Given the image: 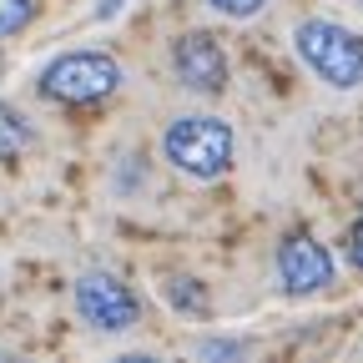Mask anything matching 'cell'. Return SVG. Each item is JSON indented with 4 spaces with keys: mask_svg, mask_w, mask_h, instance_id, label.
<instances>
[{
    "mask_svg": "<svg viewBox=\"0 0 363 363\" xmlns=\"http://www.w3.org/2000/svg\"><path fill=\"white\" fill-rule=\"evenodd\" d=\"M162 152L177 172H187L197 182H212L233 167V126L217 116H182L167 126Z\"/></svg>",
    "mask_w": 363,
    "mask_h": 363,
    "instance_id": "obj_1",
    "label": "cell"
},
{
    "mask_svg": "<svg viewBox=\"0 0 363 363\" xmlns=\"http://www.w3.org/2000/svg\"><path fill=\"white\" fill-rule=\"evenodd\" d=\"M298 56L303 66L318 76V81H328L333 91H353L363 81V40L348 30V26H333V21H303L298 35Z\"/></svg>",
    "mask_w": 363,
    "mask_h": 363,
    "instance_id": "obj_2",
    "label": "cell"
},
{
    "mask_svg": "<svg viewBox=\"0 0 363 363\" xmlns=\"http://www.w3.org/2000/svg\"><path fill=\"white\" fill-rule=\"evenodd\" d=\"M116 86H121V66L106 51H71L40 71V91L66 106H91V101L111 96Z\"/></svg>",
    "mask_w": 363,
    "mask_h": 363,
    "instance_id": "obj_3",
    "label": "cell"
},
{
    "mask_svg": "<svg viewBox=\"0 0 363 363\" xmlns=\"http://www.w3.org/2000/svg\"><path fill=\"white\" fill-rule=\"evenodd\" d=\"M76 313L101 333H126V328H136V318H142V303H136V293L116 272L91 267V272L76 278Z\"/></svg>",
    "mask_w": 363,
    "mask_h": 363,
    "instance_id": "obj_4",
    "label": "cell"
},
{
    "mask_svg": "<svg viewBox=\"0 0 363 363\" xmlns=\"http://www.w3.org/2000/svg\"><path fill=\"white\" fill-rule=\"evenodd\" d=\"M278 278H283V288H288L293 298L323 293V288L333 283V257H328V247L318 242V238L293 233V238H283V247H278Z\"/></svg>",
    "mask_w": 363,
    "mask_h": 363,
    "instance_id": "obj_5",
    "label": "cell"
},
{
    "mask_svg": "<svg viewBox=\"0 0 363 363\" xmlns=\"http://www.w3.org/2000/svg\"><path fill=\"white\" fill-rule=\"evenodd\" d=\"M177 76L192 91H202V96H217V91L227 86V56H222L217 35H207V30L182 35L177 40Z\"/></svg>",
    "mask_w": 363,
    "mask_h": 363,
    "instance_id": "obj_6",
    "label": "cell"
},
{
    "mask_svg": "<svg viewBox=\"0 0 363 363\" xmlns=\"http://www.w3.org/2000/svg\"><path fill=\"white\" fill-rule=\"evenodd\" d=\"M30 142H35L30 121H26L16 106H0V157H21Z\"/></svg>",
    "mask_w": 363,
    "mask_h": 363,
    "instance_id": "obj_7",
    "label": "cell"
},
{
    "mask_svg": "<svg viewBox=\"0 0 363 363\" xmlns=\"http://www.w3.org/2000/svg\"><path fill=\"white\" fill-rule=\"evenodd\" d=\"M35 21V0H0V35H16Z\"/></svg>",
    "mask_w": 363,
    "mask_h": 363,
    "instance_id": "obj_8",
    "label": "cell"
},
{
    "mask_svg": "<svg viewBox=\"0 0 363 363\" xmlns=\"http://www.w3.org/2000/svg\"><path fill=\"white\" fill-rule=\"evenodd\" d=\"M162 298H167L172 308H202V303H207L202 288H197V278H167V283H162Z\"/></svg>",
    "mask_w": 363,
    "mask_h": 363,
    "instance_id": "obj_9",
    "label": "cell"
},
{
    "mask_svg": "<svg viewBox=\"0 0 363 363\" xmlns=\"http://www.w3.org/2000/svg\"><path fill=\"white\" fill-rule=\"evenodd\" d=\"M207 6L217 11V16H227V21H247V16H257L267 0H207Z\"/></svg>",
    "mask_w": 363,
    "mask_h": 363,
    "instance_id": "obj_10",
    "label": "cell"
},
{
    "mask_svg": "<svg viewBox=\"0 0 363 363\" xmlns=\"http://www.w3.org/2000/svg\"><path fill=\"white\" fill-rule=\"evenodd\" d=\"M197 353H202V358H238L242 343H212V338H207V343H197Z\"/></svg>",
    "mask_w": 363,
    "mask_h": 363,
    "instance_id": "obj_11",
    "label": "cell"
},
{
    "mask_svg": "<svg viewBox=\"0 0 363 363\" xmlns=\"http://www.w3.org/2000/svg\"><path fill=\"white\" fill-rule=\"evenodd\" d=\"M348 257H353V262L363 267V222H358L353 233H348Z\"/></svg>",
    "mask_w": 363,
    "mask_h": 363,
    "instance_id": "obj_12",
    "label": "cell"
}]
</instances>
